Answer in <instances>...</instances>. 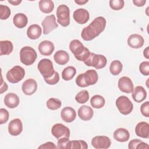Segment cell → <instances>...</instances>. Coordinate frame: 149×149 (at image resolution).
Masks as SVG:
<instances>
[{"label": "cell", "instance_id": "cell-1", "mask_svg": "<svg viewBox=\"0 0 149 149\" xmlns=\"http://www.w3.org/2000/svg\"><path fill=\"white\" fill-rule=\"evenodd\" d=\"M106 19L102 16L95 17L90 24L84 27L81 33V38L84 41H91L98 36L105 29Z\"/></svg>", "mask_w": 149, "mask_h": 149}, {"label": "cell", "instance_id": "cell-2", "mask_svg": "<svg viewBox=\"0 0 149 149\" xmlns=\"http://www.w3.org/2000/svg\"><path fill=\"white\" fill-rule=\"evenodd\" d=\"M69 49L79 61L85 62L90 55L89 49L85 47L79 40H73L69 44Z\"/></svg>", "mask_w": 149, "mask_h": 149}, {"label": "cell", "instance_id": "cell-3", "mask_svg": "<svg viewBox=\"0 0 149 149\" xmlns=\"http://www.w3.org/2000/svg\"><path fill=\"white\" fill-rule=\"evenodd\" d=\"M37 58L36 50L31 47H23L20 51V62L26 66L33 64Z\"/></svg>", "mask_w": 149, "mask_h": 149}, {"label": "cell", "instance_id": "cell-4", "mask_svg": "<svg viewBox=\"0 0 149 149\" xmlns=\"http://www.w3.org/2000/svg\"><path fill=\"white\" fill-rule=\"evenodd\" d=\"M107 60L103 55L90 53L88 59L84 63L88 66H93L96 69L104 68L107 65Z\"/></svg>", "mask_w": 149, "mask_h": 149}, {"label": "cell", "instance_id": "cell-5", "mask_svg": "<svg viewBox=\"0 0 149 149\" xmlns=\"http://www.w3.org/2000/svg\"><path fill=\"white\" fill-rule=\"evenodd\" d=\"M38 70L43 76L44 79L51 77L55 73L52 62L49 59H42L40 61L37 65Z\"/></svg>", "mask_w": 149, "mask_h": 149}, {"label": "cell", "instance_id": "cell-6", "mask_svg": "<svg viewBox=\"0 0 149 149\" xmlns=\"http://www.w3.org/2000/svg\"><path fill=\"white\" fill-rule=\"evenodd\" d=\"M116 106L122 114L124 115L130 113L133 109V105L129 98L125 95L119 96L116 100Z\"/></svg>", "mask_w": 149, "mask_h": 149}, {"label": "cell", "instance_id": "cell-7", "mask_svg": "<svg viewBox=\"0 0 149 149\" xmlns=\"http://www.w3.org/2000/svg\"><path fill=\"white\" fill-rule=\"evenodd\" d=\"M25 76V70L20 66H15L8 71L6 77L11 83H17L20 81Z\"/></svg>", "mask_w": 149, "mask_h": 149}, {"label": "cell", "instance_id": "cell-8", "mask_svg": "<svg viewBox=\"0 0 149 149\" xmlns=\"http://www.w3.org/2000/svg\"><path fill=\"white\" fill-rule=\"evenodd\" d=\"M57 21L63 27H67L70 24V10L66 5H59L56 9Z\"/></svg>", "mask_w": 149, "mask_h": 149}, {"label": "cell", "instance_id": "cell-9", "mask_svg": "<svg viewBox=\"0 0 149 149\" xmlns=\"http://www.w3.org/2000/svg\"><path fill=\"white\" fill-rule=\"evenodd\" d=\"M52 134L58 140L62 138L70 137V130L69 128L62 123L55 124L51 129Z\"/></svg>", "mask_w": 149, "mask_h": 149}, {"label": "cell", "instance_id": "cell-10", "mask_svg": "<svg viewBox=\"0 0 149 149\" xmlns=\"http://www.w3.org/2000/svg\"><path fill=\"white\" fill-rule=\"evenodd\" d=\"M41 24L43 28V33L45 35L48 34L51 31L58 27L54 15L47 16L42 20Z\"/></svg>", "mask_w": 149, "mask_h": 149}, {"label": "cell", "instance_id": "cell-11", "mask_svg": "<svg viewBox=\"0 0 149 149\" xmlns=\"http://www.w3.org/2000/svg\"><path fill=\"white\" fill-rule=\"evenodd\" d=\"M111 144L110 139L105 136H97L91 140L92 146L97 149L108 148Z\"/></svg>", "mask_w": 149, "mask_h": 149}, {"label": "cell", "instance_id": "cell-12", "mask_svg": "<svg viewBox=\"0 0 149 149\" xmlns=\"http://www.w3.org/2000/svg\"><path fill=\"white\" fill-rule=\"evenodd\" d=\"M118 88L122 92L129 94L133 91L134 85L129 77L123 76L118 80Z\"/></svg>", "mask_w": 149, "mask_h": 149}, {"label": "cell", "instance_id": "cell-13", "mask_svg": "<svg viewBox=\"0 0 149 149\" xmlns=\"http://www.w3.org/2000/svg\"><path fill=\"white\" fill-rule=\"evenodd\" d=\"M74 20L79 24H85L90 18V14L87 10L84 8H79L74 10L73 14Z\"/></svg>", "mask_w": 149, "mask_h": 149}, {"label": "cell", "instance_id": "cell-14", "mask_svg": "<svg viewBox=\"0 0 149 149\" xmlns=\"http://www.w3.org/2000/svg\"><path fill=\"white\" fill-rule=\"evenodd\" d=\"M23 130V124L21 120L16 118L12 120L8 125V132L13 136L20 134Z\"/></svg>", "mask_w": 149, "mask_h": 149}, {"label": "cell", "instance_id": "cell-15", "mask_svg": "<svg viewBox=\"0 0 149 149\" xmlns=\"http://www.w3.org/2000/svg\"><path fill=\"white\" fill-rule=\"evenodd\" d=\"M37 89V83L33 79H29L25 80L22 86V90L23 93L27 95L33 94Z\"/></svg>", "mask_w": 149, "mask_h": 149}, {"label": "cell", "instance_id": "cell-16", "mask_svg": "<svg viewBox=\"0 0 149 149\" xmlns=\"http://www.w3.org/2000/svg\"><path fill=\"white\" fill-rule=\"evenodd\" d=\"M61 116L62 119L67 123H70L74 120L76 117L75 110L70 107H66L63 108L61 112Z\"/></svg>", "mask_w": 149, "mask_h": 149}, {"label": "cell", "instance_id": "cell-17", "mask_svg": "<svg viewBox=\"0 0 149 149\" xmlns=\"http://www.w3.org/2000/svg\"><path fill=\"white\" fill-rule=\"evenodd\" d=\"M144 40L143 37L137 34L130 35L127 39V44L132 48L138 49L141 48L144 44Z\"/></svg>", "mask_w": 149, "mask_h": 149}, {"label": "cell", "instance_id": "cell-18", "mask_svg": "<svg viewBox=\"0 0 149 149\" xmlns=\"http://www.w3.org/2000/svg\"><path fill=\"white\" fill-rule=\"evenodd\" d=\"M135 133L140 137L148 139L149 137V124L146 122H140L135 127Z\"/></svg>", "mask_w": 149, "mask_h": 149}, {"label": "cell", "instance_id": "cell-19", "mask_svg": "<svg viewBox=\"0 0 149 149\" xmlns=\"http://www.w3.org/2000/svg\"><path fill=\"white\" fill-rule=\"evenodd\" d=\"M54 44L48 40H45L41 42L38 45V50L42 55L49 56L51 55L54 50Z\"/></svg>", "mask_w": 149, "mask_h": 149}, {"label": "cell", "instance_id": "cell-20", "mask_svg": "<svg viewBox=\"0 0 149 149\" xmlns=\"http://www.w3.org/2000/svg\"><path fill=\"white\" fill-rule=\"evenodd\" d=\"M132 93V98L136 102L143 101L147 97V92L144 88L141 86H136L133 88Z\"/></svg>", "mask_w": 149, "mask_h": 149}, {"label": "cell", "instance_id": "cell-21", "mask_svg": "<svg viewBox=\"0 0 149 149\" xmlns=\"http://www.w3.org/2000/svg\"><path fill=\"white\" fill-rule=\"evenodd\" d=\"M4 104L9 108H15L19 104V98L15 93H10L7 94L4 98Z\"/></svg>", "mask_w": 149, "mask_h": 149}, {"label": "cell", "instance_id": "cell-22", "mask_svg": "<svg viewBox=\"0 0 149 149\" xmlns=\"http://www.w3.org/2000/svg\"><path fill=\"white\" fill-rule=\"evenodd\" d=\"M78 116L83 120H90L94 114L93 109L88 105H82L78 109Z\"/></svg>", "mask_w": 149, "mask_h": 149}, {"label": "cell", "instance_id": "cell-23", "mask_svg": "<svg viewBox=\"0 0 149 149\" xmlns=\"http://www.w3.org/2000/svg\"><path fill=\"white\" fill-rule=\"evenodd\" d=\"M84 79L87 86L95 84L98 79V76L95 70L90 69L83 73Z\"/></svg>", "mask_w": 149, "mask_h": 149}, {"label": "cell", "instance_id": "cell-24", "mask_svg": "<svg viewBox=\"0 0 149 149\" xmlns=\"http://www.w3.org/2000/svg\"><path fill=\"white\" fill-rule=\"evenodd\" d=\"M54 59L57 64L63 65L69 62V55L66 51L64 50H59L55 53Z\"/></svg>", "mask_w": 149, "mask_h": 149}, {"label": "cell", "instance_id": "cell-25", "mask_svg": "<svg viewBox=\"0 0 149 149\" xmlns=\"http://www.w3.org/2000/svg\"><path fill=\"white\" fill-rule=\"evenodd\" d=\"M130 137L128 130L125 128H118L113 132V138L119 142L127 141Z\"/></svg>", "mask_w": 149, "mask_h": 149}, {"label": "cell", "instance_id": "cell-26", "mask_svg": "<svg viewBox=\"0 0 149 149\" xmlns=\"http://www.w3.org/2000/svg\"><path fill=\"white\" fill-rule=\"evenodd\" d=\"M42 33L41 27L38 24H34L30 25L27 30V36L31 40H36L38 38Z\"/></svg>", "mask_w": 149, "mask_h": 149}, {"label": "cell", "instance_id": "cell-27", "mask_svg": "<svg viewBox=\"0 0 149 149\" xmlns=\"http://www.w3.org/2000/svg\"><path fill=\"white\" fill-rule=\"evenodd\" d=\"M27 22V17L23 13H18L16 14L13 18V23L14 25L19 29H22L26 27Z\"/></svg>", "mask_w": 149, "mask_h": 149}, {"label": "cell", "instance_id": "cell-28", "mask_svg": "<svg viewBox=\"0 0 149 149\" xmlns=\"http://www.w3.org/2000/svg\"><path fill=\"white\" fill-rule=\"evenodd\" d=\"M38 6L40 10L44 13H51L54 8V3L51 0H40Z\"/></svg>", "mask_w": 149, "mask_h": 149}, {"label": "cell", "instance_id": "cell-29", "mask_svg": "<svg viewBox=\"0 0 149 149\" xmlns=\"http://www.w3.org/2000/svg\"><path fill=\"white\" fill-rule=\"evenodd\" d=\"M0 55H8L12 53L13 49V45L10 41L5 40L0 41Z\"/></svg>", "mask_w": 149, "mask_h": 149}, {"label": "cell", "instance_id": "cell-30", "mask_svg": "<svg viewBox=\"0 0 149 149\" xmlns=\"http://www.w3.org/2000/svg\"><path fill=\"white\" fill-rule=\"evenodd\" d=\"M90 104L93 108L100 109L104 106L105 100L102 96L100 95H95L91 97L90 100Z\"/></svg>", "mask_w": 149, "mask_h": 149}, {"label": "cell", "instance_id": "cell-31", "mask_svg": "<svg viewBox=\"0 0 149 149\" xmlns=\"http://www.w3.org/2000/svg\"><path fill=\"white\" fill-rule=\"evenodd\" d=\"M76 73V69L73 66H68L65 68L62 72V77L65 81L72 80Z\"/></svg>", "mask_w": 149, "mask_h": 149}, {"label": "cell", "instance_id": "cell-32", "mask_svg": "<svg viewBox=\"0 0 149 149\" xmlns=\"http://www.w3.org/2000/svg\"><path fill=\"white\" fill-rule=\"evenodd\" d=\"M122 68L123 65L121 62L118 60H115L111 63L109 71L112 75L117 76L122 72Z\"/></svg>", "mask_w": 149, "mask_h": 149}, {"label": "cell", "instance_id": "cell-33", "mask_svg": "<svg viewBox=\"0 0 149 149\" xmlns=\"http://www.w3.org/2000/svg\"><path fill=\"white\" fill-rule=\"evenodd\" d=\"M47 107L51 110H56L62 105V102L59 99L55 98H51L48 99L46 103Z\"/></svg>", "mask_w": 149, "mask_h": 149}, {"label": "cell", "instance_id": "cell-34", "mask_svg": "<svg viewBox=\"0 0 149 149\" xmlns=\"http://www.w3.org/2000/svg\"><path fill=\"white\" fill-rule=\"evenodd\" d=\"M88 99L89 94L88 92L86 90H81L78 93L75 97L76 101L79 104H84L88 101Z\"/></svg>", "mask_w": 149, "mask_h": 149}, {"label": "cell", "instance_id": "cell-35", "mask_svg": "<svg viewBox=\"0 0 149 149\" xmlns=\"http://www.w3.org/2000/svg\"><path fill=\"white\" fill-rule=\"evenodd\" d=\"M87 144L83 140H72L70 141V149H87Z\"/></svg>", "mask_w": 149, "mask_h": 149}, {"label": "cell", "instance_id": "cell-36", "mask_svg": "<svg viewBox=\"0 0 149 149\" xmlns=\"http://www.w3.org/2000/svg\"><path fill=\"white\" fill-rule=\"evenodd\" d=\"M125 2L123 0H110L109 6L114 10H119L124 6Z\"/></svg>", "mask_w": 149, "mask_h": 149}, {"label": "cell", "instance_id": "cell-37", "mask_svg": "<svg viewBox=\"0 0 149 149\" xmlns=\"http://www.w3.org/2000/svg\"><path fill=\"white\" fill-rule=\"evenodd\" d=\"M0 18L1 20L7 19L11 14V11L10 8L3 5H0Z\"/></svg>", "mask_w": 149, "mask_h": 149}, {"label": "cell", "instance_id": "cell-38", "mask_svg": "<svg viewBox=\"0 0 149 149\" xmlns=\"http://www.w3.org/2000/svg\"><path fill=\"white\" fill-rule=\"evenodd\" d=\"M70 141L69 140V138L62 137L58 139L57 143V147L58 148L62 149H70Z\"/></svg>", "mask_w": 149, "mask_h": 149}, {"label": "cell", "instance_id": "cell-39", "mask_svg": "<svg viewBox=\"0 0 149 149\" xmlns=\"http://www.w3.org/2000/svg\"><path fill=\"white\" fill-rule=\"evenodd\" d=\"M139 70L140 73L144 76H148L149 74V62L144 61L139 65Z\"/></svg>", "mask_w": 149, "mask_h": 149}, {"label": "cell", "instance_id": "cell-40", "mask_svg": "<svg viewBox=\"0 0 149 149\" xmlns=\"http://www.w3.org/2000/svg\"><path fill=\"white\" fill-rule=\"evenodd\" d=\"M45 81L49 85H54L58 83L59 81V75L57 72H55L54 74L49 78L44 79Z\"/></svg>", "mask_w": 149, "mask_h": 149}, {"label": "cell", "instance_id": "cell-41", "mask_svg": "<svg viewBox=\"0 0 149 149\" xmlns=\"http://www.w3.org/2000/svg\"><path fill=\"white\" fill-rule=\"evenodd\" d=\"M9 112L4 109V108H1L0 109V124H3L6 123L9 119Z\"/></svg>", "mask_w": 149, "mask_h": 149}, {"label": "cell", "instance_id": "cell-42", "mask_svg": "<svg viewBox=\"0 0 149 149\" xmlns=\"http://www.w3.org/2000/svg\"><path fill=\"white\" fill-rule=\"evenodd\" d=\"M140 111L141 114L145 117H149V102L146 101L142 104L140 107Z\"/></svg>", "mask_w": 149, "mask_h": 149}, {"label": "cell", "instance_id": "cell-43", "mask_svg": "<svg viewBox=\"0 0 149 149\" xmlns=\"http://www.w3.org/2000/svg\"><path fill=\"white\" fill-rule=\"evenodd\" d=\"M76 83L77 86H78L79 87H88L85 82L84 79L83 73H81L77 76V77L76 79Z\"/></svg>", "mask_w": 149, "mask_h": 149}, {"label": "cell", "instance_id": "cell-44", "mask_svg": "<svg viewBox=\"0 0 149 149\" xmlns=\"http://www.w3.org/2000/svg\"><path fill=\"white\" fill-rule=\"evenodd\" d=\"M58 147L55 145V144L51 141H48L38 147V148L42 149H55Z\"/></svg>", "mask_w": 149, "mask_h": 149}, {"label": "cell", "instance_id": "cell-45", "mask_svg": "<svg viewBox=\"0 0 149 149\" xmlns=\"http://www.w3.org/2000/svg\"><path fill=\"white\" fill-rule=\"evenodd\" d=\"M140 141H141V140L137 139L132 140L128 144V148L129 149H136Z\"/></svg>", "mask_w": 149, "mask_h": 149}, {"label": "cell", "instance_id": "cell-46", "mask_svg": "<svg viewBox=\"0 0 149 149\" xmlns=\"http://www.w3.org/2000/svg\"><path fill=\"white\" fill-rule=\"evenodd\" d=\"M146 2V0H133V3H134V5L139 7L143 6Z\"/></svg>", "mask_w": 149, "mask_h": 149}, {"label": "cell", "instance_id": "cell-47", "mask_svg": "<svg viewBox=\"0 0 149 149\" xmlns=\"http://www.w3.org/2000/svg\"><path fill=\"white\" fill-rule=\"evenodd\" d=\"M148 147H149V146H148V145L147 143H144V142H143V141H140V142L139 143V144L137 145L136 148H137V149L148 148Z\"/></svg>", "mask_w": 149, "mask_h": 149}, {"label": "cell", "instance_id": "cell-48", "mask_svg": "<svg viewBox=\"0 0 149 149\" xmlns=\"http://www.w3.org/2000/svg\"><path fill=\"white\" fill-rule=\"evenodd\" d=\"M2 83L1 86V91H0L1 94H2L3 92L6 91L8 90V85L5 81H3L2 79Z\"/></svg>", "mask_w": 149, "mask_h": 149}, {"label": "cell", "instance_id": "cell-49", "mask_svg": "<svg viewBox=\"0 0 149 149\" xmlns=\"http://www.w3.org/2000/svg\"><path fill=\"white\" fill-rule=\"evenodd\" d=\"M8 2L11 3L12 5H19L21 2H22V1L21 0H16V1H13V0H8Z\"/></svg>", "mask_w": 149, "mask_h": 149}, {"label": "cell", "instance_id": "cell-50", "mask_svg": "<svg viewBox=\"0 0 149 149\" xmlns=\"http://www.w3.org/2000/svg\"><path fill=\"white\" fill-rule=\"evenodd\" d=\"M74 2L79 5H82L88 2V0H75Z\"/></svg>", "mask_w": 149, "mask_h": 149}, {"label": "cell", "instance_id": "cell-51", "mask_svg": "<svg viewBox=\"0 0 149 149\" xmlns=\"http://www.w3.org/2000/svg\"><path fill=\"white\" fill-rule=\"evenodd\" d=\"M143 55L145 56V58H146L147 59L149 58V56H148V47H146L144 49V52H143Z\"/></svg>", "mask_w": 149, "mask_h": 149}]
</instances>
